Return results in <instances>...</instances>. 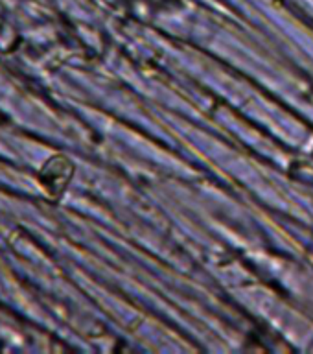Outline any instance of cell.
<instances>
[{"mask_svg": "<svg viewBox=\"0 0 313 354\" xmlns=\"http://www.w3.org/2000/svg\"><path fill=\"white\" fill-rule=\"evenodd\" d=\"M72 176V165L70 160L63 157V155H57V157H52V159L43 166V170L39 174V179L44 185V188L48 190L50 196H57V194H63L65 187L68 185Z\"/></svg>", "mask_w": 313, "mask_h": 354, "instance_id": "obj_1", "label": "cell"}]
</instances>
